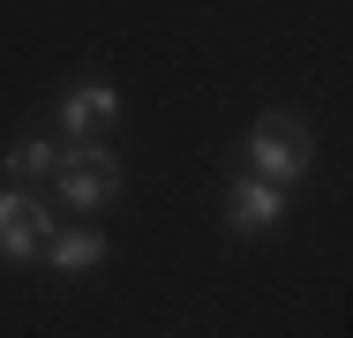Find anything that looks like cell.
I'll list each match as a JSON object with an SVG mask.
<instances>
[{"mask_svg":"<svg viewBox=\"0 0 353 338\" xmlns=\"http://www.w3.org/2000/svg\"><path fill=\"white\" fill-rule=\"evenodd\" d=\"M248 158H256V181H271V188H293V181H308V158H316V143H308V128H301L293 113H263V121L248 128Z\"/></svg>","mask_w":353,"mask_h":338,"instance_id":"6da1fadb","label":"cell"},{"mask_svg":"<svg viewBox=\"0 0 353 338\" xmlns=\"http://www.w3.org/2000/svg\"><path fill=\"white\" fill-rule=\"evenodd\" d=\"M53 188H61L68 210H105V203L121 196V158H113L105 143H75V150H61Z\"/></svg>","mask_w":353,"mask_h":338,"instance_id":"7a4b0ae2","label":"cell"},{"mask_svg":"<svg viewBox=\"0 0 353 338\" xmlns=\"http://www.w3.org/2000/svg\"><path fill=\"white\" fill-rule=\"evenodd\" d=\"M53 210L30 196V188H0V256L8 264H30V256H46L53 248Z\"/></svg>","mask_w":353,"mask_h":338,"instance_id":"3957f363","label":"cell"},{"mask_svg":"<svg viewBox=\"0 0 353 338\" xmlns=\"http://www.w3.org/2000/svg\"><path fill=\"white\" fill-rule=\"evenodd\" d=\"M279 210H285V188H271V181H256V173H241L233 188H225V226L233 233H271L279 226Z\"/></svg>","mask_w":353,"mask_h":338,"instance_id":"277c9868","label":"cell"},{"mask_svg":"<svg viewBox=\"0 0 353 338\" xmlns=\"http://www.w3.org/2000/svg\"><path fill=\"white\" fill-rule=\"evenodd\" d=\"M113 121H121V90L113 83H75L68 98H61V135H83L90 143V135L113 128Z\"/></svg>","mask_w":353,"mask_h":338,"instance_id":"5b68a950","label":"cell"},{"mask_svg":"<svg viewBox=\"0 0 353 338\" xmlns=\"http://www.w3.org/2000/svg\"><path fill=\"white\" fill-rule=\"evenodd\" d=\"M61 173V143H46V135H23L15 150H8V188H46Z\"/></svg>","mask_w":353,"mask_h":338,"instance_id":"8992f818","label":"cell"},{"mask_svg":"<svg viewBox=\"0 0 353 338\" xmlns=\"http://www.w3.org/2000/svg\"><path fill=\"white\" fill-rule=\"evenodd\" d=\"M46 264L61 270V278H75V270H98V264H105V233H98V226H68V233H53Z\"/></svg>","mask_w":353,"mask_h":338,"instance_id":"52a82bcc","label":"cell"}]
</instances>
